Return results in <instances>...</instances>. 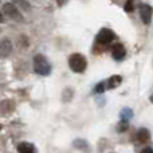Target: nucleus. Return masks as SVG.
Returning a JSON list of instances; mask_svg holds the SVG:
<instances>
[{"label": "nucleus", "instance_id": "f257e3e1", "mask_svg": "<svg viewBox=\"0 0 153 153\" xmlns=\"http://www.w3.org/2000/svg\"><path fill=\"white\" fill-rule=\"evenodd\" d=\"M34 71L39 75H48L51 73V65L48 63L47 58L42 54H36L34 56Z\"/></svg>", "mask_w": 153, "mask_h": 153}, {"label": "nucleus", "instance_id": "f03ea898", "mask_svg": "<svg viewBox=\"0 0 153 153\" xmlns=\"http://www.w3.org/2000/svg\"><path fill=\"white\" fill-rule=\"evenodd\" d=\"M69 66L74 73H83L87 67V61L82 54H73L69 58Z\"/></svg>", "mask_w": 153, "mask_h": 153}, {"label": "nucleus", "instance_id": "7ed1b4c3", "mask_svg": "<svg viewBox=\"0 0 153 153\" xmlns=\"http://www.w3.org/2000/svg\"><path fill=\"white\" fill-rule=\"evenodd\" d=\"M3 12H4L5 16H8L10 19H12V20H15V22H20V23L24 22L22 12L19 11V8L16 7L13 3H5V4L3 5Z\"/></svg>", "mask_w": 153, "mask_h": 153}, {"label": "nucleus", "instance_id": "20e7f679", "mask_svg": "<svg viewBox=\"0 0 153 153\" xmlns=\"http://www.w3.org/2000/svg\"><path fill=\"white\" fill-rule=\"evenodd\" d=\"M114 39H116V34H114L110 28H102L97 34V36H95V40H97V43H100V45H109V43H111Z\"/></svg>", "mask_w": 153, "mask_h": 153}, {"label": "nucleus", "instance_id": "39448f33", "mask_svg": "<svg viewBox=\"0 0 153 153\" xmlns=\"http://www.w3.org/2000/svg\"><path fill=\"white\" fill-rule=\"evenodd\" d=\"M138 11H140V18H141V20H143V23L144 24L151 23L152 16H153V10L151 5L143 3V4H140V7H138Z\"/></svg>", "mask_w": 153, "mask_h": 153}, {"label": "nucleus", "instance_id": "423d86ee", "mask_svg": "<svg viewBox=\"0 0 153 153\" xmlns=\"http://www.w3.org/2000/svg\"><path fill=\"white\" fill-rule=\"evenodd\" d=\"M12 54V43L8 38H3L0 40V58H7Z\"/></svg>", "mask_w": 153, "mask_h": 153}, {"label": "nucleus", "instance_id": "0eeeda50", "mask_svg": "<svg viewBox=\"0 0 153 153\" xmlns=\"http://www.w3.org/2000/svg\"><path fill=\"white\" fill-rule=\"evenodd\" d=\"M125 55H126V50H125L124 45L117 43V45L113 46V48H111V56H113L116 61H122V59L125 58Z\"/></svg>", "mask_w": 153, "mask_h": 153}, {"label": "nucleus", "instance_id": "6e6552de", "mask_svg": "<svg viewBox=\"0 0 153 153\" xmlns=\"http://www.w3.org/2000/svg\"><path fill=\"white\" fill-rule=\"evenodd\" d=\"M13 109H15L13 101L5 100V101L0 102V114H1V116H8V114H11L13 111Z\"/></svg>", "mask_w": 153, "mask_h": 153}, {"label": "nucleus", "instance_id": "1a4fd4ad", "mask_svg": "<svg viewBox=\"0 0 153 153\" xmlns=\"http://www.w3.org/2000/svg\"><path fill=\"white\" fill-rule=\"evenodd\" d=\"M18 152L19 153H36V148L31 143H20L18 144Z\"/></svg>", "mask_w": 153, "mask_h": 153}, {"label": "nucleus", "instance_id": "9d476101", "mask_svg": "<svg viewBox=\"0 0 153 153\" xmlns=\"http://www.w3.org/2000/svg\"><path fill=\"white\" fill-rule=\"evenodd\" d=\"M122 82V76L121 75H111L108 81H105L106 83V89H116L121 85Z\"/></svg>", "mask_w": 153, "mask_h": 153}, {"label": "nucleus", "instance_id": "9b49d317", "mask_svg": "<svg viewBox=\"0 0 153 153\" xmlns=\"http://www.w3.org/2000/svg\"><path fill=\"white\" fill-rule=\"evenodd\" d=\"M149 138H151V133H149L148 129H145V128H143V129H140L137 132V141L141 144H145L149 141Z\"/></svg>", "mask_w": 153, "mask_h": 153}, {"label": "nucleus", "instance_id": "f8f14e48", "mask_svg": "<svg viewBox=\"0 0 153 153\" xmlns=\"http://www.w3.org/2000/svg\"><path fill=\"white\" fill-rule=\"evenodd\" d=\"M73 145H74L76 149L82 151V152H86V153L90 152V146H89V144H87V141L82 140V138H78V140H75L74 143H73Z\"/></svg>", "mask_w": 153, "mask_h": 153}, {"label": "nucleus", "instance_id": "ddd939ff", "mask_svg": "<svg viewBox=\"0 0 153 153\" xmlns=\"http://www.w3.org/2000/svg\"><path fill=\"white\" fill-rule=\"evenodd\" d=\"M13 1V4L16 5V7H20L22 10H24V11H30L31 10V5H30V3L27 1V0H12Z\"/></svg>", "mask_w": 153, "mask_h": 153}, {"label": "nucleus", "instance_id": "4468645a", "mask_svg": "<svg viewBox=\"0 0 153 153\" xmlns=\"http://www.w3.org/2000/svg\"><path fill=\"white\" fill-rule=\"evenodd\" d=\"M132 117H133V110L132 109L130 108L122 109V111H121V120L122 121H129Z\"/></svg>", "mask_w": 153, "mask_h": 153}, {"label": "nucleus", "instance_id": "2eb2a0df", "mask_svg": "<svg viewBox=\"0 0 153 153\" xmlns=\"http://www.w3.org/2000/svg\"><path fill=\"white\" fill-rule=\"evenodd\" d=\"M124 10L126 11V12H133V11H134V0H126Z\"/></svg>", "mask_w": 153, "mask_h": 153}, {"label": "nucleus", "instance_id": "dca6fc26", "mask_svg": "<svg viewBox=\"0 0 153 153\" xmlns=\"http://www.w3.org/2000/svg\"><path fill=\"white\" fill-rule=\"evenodd\" d=\"M129 128V125H128V121H121L118 125H117V130H118L120 133H122V132H125V130Z\"/></svg>", "mask_w": 153, "mask_h": 153}, {"label": "nucleus", "instance_id": "f3484780", "mask_svg": "<svg viewBox=\"0 0 153 153\" xmlns=\"http://www.w3.org/2000/svg\"><path fill=\"white\" fill-rule=\"evenodd\" d=\"M105 89H106V83H105V82H100V83H98L97 86H95L94 91H95V93H98V94H101V93L105 91Z\"/></svg>", "mask_w": 153, "mask_h": 153}, {"label": "nucleus", "instance_id": "a211bd4d", "mask_svg": "<svg viewBox=\"0 0 153 153\" xmlns=\"http://www.w3.org/2000/svg\"><path fill=\"white\" fill-rule=\"evenodd\" d=\"M140 153H153V148H151V146H146V148H144Z\"/></svg>", "mask_w": 153, "mask_h": 153}, {"label": "nucleus", "instance_id": "6ab92c4d", "mask_svg": "<svg viewBox=\"0 0 153 153\" xmlns=\"http://www.w3.org/2000/svg\"><path fill=\"white\" fill-rule=\"evenodd\" d=\"M3 22H4V18H3V13L0 12V23H3Z\"/></svg>", "mask_w": 153, "mask_h": 153}, {"label": "nucleus", "instance_id": "aec40b11", "mask_svg": "<svg viewBox=\"0 0 153 153\" xmlns=\"http://www.w3.org/2000/svg\"><path fill=\"white\" fill-rule=\"evenodd\" d=\"M151 102L153 103V94H152V97H151Z\"/></svg>", "mask_w": 153, "mask_h": 153}, {"label": "nucleus", "instance_id": "412c9836", "mask_svg": "<svg viewBox=\"0 0 153 153\" xmlns=\"http://www.w3.org/2000/svg\"><path fill=\"white\" fill-rule=\"evenodd\" d=\"M1 128H3V126H1V125H0V130H1Z\"/></svg>", "mask_w": 153, "mask_h": 153}]
</instances>
